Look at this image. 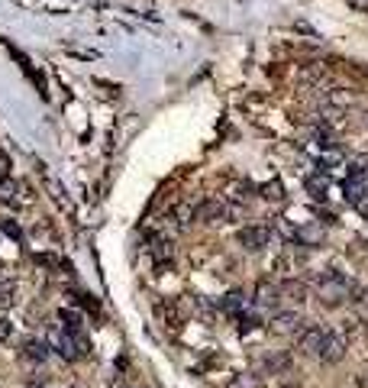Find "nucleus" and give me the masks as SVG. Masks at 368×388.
<instances>
[{"label": "nucleus", "instance_id": "nucleus-1", "mask_svg": "<svg viewBox=\"0 0 368 388\" xmlns=\"http://www.w3.org/2000/svg\"><path fill=\"white\" fill-rule=\"evenodd\" d=\"M45 343L55 346V349L65 356L68 363H78V359H84V356L91 353V343H87V337H84V333H71V330H65L62 324H52L49 340H45Z\"/></svg>", "mask_w": 368, "mask_h": 388}, {"label": "nucleus", "instance_id": "nucleus-2", "mask_svg": "<svg viewBox=\"0 0 368 388\" xmlns=\"http://www.w3.org/2000/svg\"><path fill=\"white\" fill-rule=\"evenodd\" d=\"M317 295L327 307H339V304L349 301L352 282L346 279V275H339V272H323V275L317 279Z\"/></svg>", "mask_w": 368, "mask_h": 388}, {"label": "nucleus", "instance_id": "nucleus-3", "mask_svg": "<svg viewBox=\"0 0 368 388\" xmlns=\"http://www.w3.org/2000/svg\"><path fill=\"white\" fill-rule=\"evenodd\" d=\"M236 240H239V246L246 253H262L271 243V227H243L236 233Z\"/></svg>", "mask_w": 368, "mask_h": 388}, {"label": "nucleus", "instance_id": "nucleus-4", "mask_svg": "<svg viewBox=\"0 0 368 388\" xmlns=\"http://www.w3.org/2000/svg\"><path fill=\"white\" fill-rule=\"evenodd\" d=\"M268 330L275 337H291V333H301V314L297 311H281L268 321Z\"/></svg>", "mask_w": 368, "mask_h": 388}, {"label": "nucleus", "instance_id": "nucleus-5", "mask_svg": "<svg viewBox=\"0 0 368 388\" xmlns=\"http://www.w3.org/2000/svg\"><path fill=\"white\" fill-rule=\"evenodd\" d=\"M323 340H327V330L323 327H304L301 333H297V349H301L304 356H320Z\"/></svg>", "mask_w": 368, "mask_h": 388}, {"label": "nucleus", "instance_id": "nucleus-6", "mask_svg": "<svg viewBox=\"0 0 368 388\" xmlns=\"http://www.w3.org/2000/svg\"><path fill=\"white\" fill-rule=\"evenodd\" d=\"M346 356V337L339 333V330H327V340H323V349H320V359L323 363H339Z\"/></svg>", "mask_w": 368, "mask_h": 388}, {"label": "nucleus", "instance_id": "nucleus-7", "mask_svg": "<svg viewBox=\"0 0 368 388\" xmlns=\"http://www.w3.org/2000/svg\"><path fill=\"white\" fill-rule=\"evenodd\" d=\"M343 191L352 207H362L368 201V175H349L343 181Z\"/></svg>", "mask_w": 368, "mask_h": 388}, {"label": "nucleus", "instance_id": "nucleus-8", "mask_svg": "<svg viewBox=\"0 0 368 388\" xmlns=\"http://www.w3.org/2000/svg\"><path fill=\"white\" fill-rule=\"evenodd\" d=\"M278 301L304 304V301H307V285H304V282H297V279L281 282V285H278Z\"/></svg>", "mask_w": 368, "mask_h": 388}, {"label": "nucleus", "instance_id": "nucleus-9", "mask_svg": "<svg viewBox=\"0 0 368 388\" xmlns=\"http://www.w3.org/2000/svg\"><path fill=\"white\" fill-rule=\"evenodd\" d=\"M304 188H307V194L313 198V201H323L330 191V178L327 172H317V175H307L304 178Z\"/></svg>", "mask_w": 368, "mask_h": 388}, {"label": "nucleus", "instance_id": "nucleus-10", "mask_svg": "<svg viewBox=\"0 0 368 388\" xmlns=\"http://www.w3.org/2000/svg\"><path fill=\"white\" fill-rule=\"evenodd\" d=\"M49 349H52V346L45 343V340H39V337H33V340H26V343H23V356L29 359V363H39V366L49 359Z\"/></svg>", "mask_w": 368, "mask_h": 388}, {"label": "nucleus", "instance_id": "nucleus-11", "mask_svg": "<svg viewBox=\"0 0 368 388\" xmlns=\"http://www.w3.org/2000/svg\"><path fill=\"white\" fill-rule=\"evenodd\" d=\"M226 217V204L223 201H201L197 204V220H204V223H213V220H223Z\"/></svg>", "mask_w": 368, "mask_h": 388}, {"label": "nucleus", "instance_id": "nucleus-12", "mask_svg": "<svg viewBox=\"0 0 368 388\" xmlns=\"http://www.w3.org/2000/svg\"><path fill=\"white\" fill-rule=\"evenodd\" d=\"M168 217L178 223V230H187L194 220H197V204H175Z\"/></svg>", "mask_w": 368, "mask_h": 388}, {"label": "nucleus", "instance_id": "nucleus-13", "mask_svg": "<svg viewBox=\"0 0 368 388\" xmlns=\"http://www.w3.org/2000/svg\"><path fill=\"white\" fill-rule=\"evenodd\" d=\"M275 301H278V285L271 279H262L259 288H255V304L259 307H271Z\"/></svg>", "mask_w": 368, "mask_h": 388}, {"label": "nucleus", "instance_id": "nucleus-14", "mask_svg": "<svg viewBox=\"0 0 368 388\" xmlns=\"http://www.w3.org/2000/svg\"><path fill=\"white\" fill-rule=\"evenodd\" d=\"M13 298H17V282L10 275H0V311H7L13 304Z\"/></svg>", "mask_w": 368, "mask_h": 388}, {"label": "nucleus", "instance_id": "nucleus-15", "mask_svg": "<svg viewBox=\"0 0 368 388\" xmlns=\"http://www.w3.org/2000/svg\"><path fill=\"white\" fill-rule=\"evenodd\" d=\"M327 104H330V107H336V110L349 107V104H355V94L346 91V88H333V91L327 94Z\"/></svg>", "mask_w": 368, "mask_h": 388}, {"label": "nucleus", "instance_id": "nucleus-16", "mask_svg": "<svg viewBox=\"0 0 368 388\" xmlns=\"http://www.w3.org/2000/svg\"><path fill=\"white\" fill-rule=\"evenodd\" d=\"M17 181L13 178H0V204H17Z\"/></svg>", "mask_w": 368, "mask_h": 388}, {"label": "nucleus", "instance_id": "nucleus-17", "mask_svg": "<svg viewBox=\"0 0 368 388\" xmlns=\"http://www.w3.org/2000/svg\"><path fill=\"white\" fill-rule=\"evenodd\" d=\"M59 317H62V321H65V324H62V327H65V330H71V333H81V327H84V317H81V314H78V311H68V307H65V311H62Z\"/></svg>", "mask_w": 368, "mask_h": 388}, {"label": "nucleus", "instance_id": "nucleus-18", "mask_svg": "<svg viewBox=\"0 0 368 388\" xmlns=\"http://www.w3.org/2000/svg\"><path fill=\"white\" fill-rule=\"evenodd\" d=\"M262 198L265 201H285V185L281 181H268V185H262Z\"/></svg>", "mask_w": 368, "mask_h": 388}, {"label": "nucleus", "instance_id": "nucleus-19", "mask_svg": "<svg viewBox=\"0 0 368 388\" xmlns=\"http://www.w3.org/2000/svg\"><path fill=\"white\" fill-rule=\"evenodd\" d=\"M152 256H155L159 262L171 259V246H168L165 237H152Z\"/></svg>", "mask_w": 368, "mask_h": 388}, {"label": "nucleus", "instance_id": "nucleus-20", "mask_svg": "<svg viewBox=\"0 0 368 388\" xmlns=\"http://www.w3.org/2000/svg\"><path fill=\"white\" fill-rule=\"evenodd\" d=\"M343 162V152L336 149V146H330V149H323V155H320V165H323V172L327 169H336Z\"/></svg>", "mask_w": 368, "mask_h": 388}, {"label": "nucleus", "instance_id": "nucleus-21", "mask_svg": "<svg viewBox=\"0 0 368 388\" xmlns=\"http://www.w3.org/2000/svg\"><path fill=\"white\" fill-rule=\"evenodd\" d=\"M223 311H229V314L243 311V291H229V295L223 298Z\"/></svg>", "mask_w": 368, "mask_h": 388}, {"label": "nucleus", "instance_id": "nucleus-22", "mask_svg": "<svg viewBox=\"0 0 368 388\" xmlns=\"http://www.w3.org/2000/svg\"><path fill=\"white\" fill-rule=\"evenodd\" d=\"M265 366H268L271 372H281V369H288V366H291V359H288L285 353H278V356H268Z\"/></svg>", "mask_w": 368, "mask_h": 388}, {"label": "nucleus", "instance_id": "nucleus-23", "mask_svg": "<svg viewBox=\"0 0 368 388\" xmlns=\"http://www.w3.org/2000/svg\"><path fill=\"white\" fill-rule=\"evenodd\" d=\"M226 388H255V379H252L249 372H243V375H233Z\"/></svg>", "mask_w": 368, "mask_h": 388}, {"label": "nucleus", "instance_id": "nucleus-24", "mask_svg": "<svg viewBox=\"0 0 368 388\" xmlns=\"http://www.w3.org/2000/svg\"><path fill=\"white\" fill-rule=\"evenodd\" d=\"M10 333H13V321H10V317H0V343H7Z\"/></svg>", "mask_w": 368, "mask_h": 388}, {"label": "nucleus", "instance_id": "nucleus-25", "mask_svg": "<svg viewBox=\"0 0 368 388\" xmlns=\"http://www.w3.org/2000/svg\"><path fill=\"white\" fill-rule=\"evenodd\" d=\"M320 71H323V68H320V65H310V68H304V71H301V81H307V85H310V81H317V78H320Z\"/></svg>", "mask_w": 368, "mask_h": 388}, {"label": "nucleus", "instance_id": "nucleus-26", "mask_svg": "<svg viewBox=\"0 0 368 388\" xmlns=\"http://www.w3.org/2000/svg\"><path fill=\"white\" fill-rule=\"evenodd\" d=\"M0 227H3V233H7V237H13V240L23 237V230H20L17 223H10V220H0Z\"/></svg>", "mask_w": 368, "mask_h": 388}, {"label": "nucleus", "instance_id": "nucleus-27", "mask_svg": "<svg viewBox=\"0 0 368 388\" xmlns=\"http://www.w3.org/2000/svg\"><path fill=\"white\" fill-rule=\"evenodd\" d=\"M252 191H255L252 185H236V194H233V198H236V201H249Z\"/></svg>", "mask_w": 368, "mask_h": 388}, {"label": "nucleus", "instance_id": "nucleus-28", "mask_svg": "<svg viewBox=\"0 0 368 388\" xmlns=\"http://www.w3.org/2000/svg\"><path fill=\"white\" fill-rule=\"evenodd\" d=\"M0 178H10V159L3 149H0Z\"/></svg>", "mask_w": 368, "mask_h": 388}, {"label": "nucleus", "instance_id": "nucleus-29", "mask_svg": "<svg viewBox=\"0 0 368 388\" xmlns=\"http://www.w3.org/2000/svg\"><path fill=\"white\" fill-rule=\"evenodd\" d=\"M346 4H349V7H355V10H365V13H368V0H346Z\"/></svg>", "mask_w": 368, "mask_h": 388}, {"label": "nucleus", "instance_id": "nucleus-30", "mask_svg": "<svg viewBox=\"0 0 368 388\" xmlns=\"http://www.w3.org/2000/svg\"><path fill=\"white\" fill-rule=\"evenodd\" d=\"M26 388H45V382H39V379H29V385Z\"/></svg>", "mask_w": 368, "mask_h": 388}, {"label": "nucleus", "instance_id": "nucleus-31", "mask_svg": "<svg viewBox=\"0 0 368 388\" xmlns=\"http://www.w3.org/2000/svg\"><path fill=\"white\" fill-rule=\"evenodd\" d=\"M68 388H81V385H68Z\"/></svg>", "mask_w": 368, "mask_h": 388}]
</instances>
